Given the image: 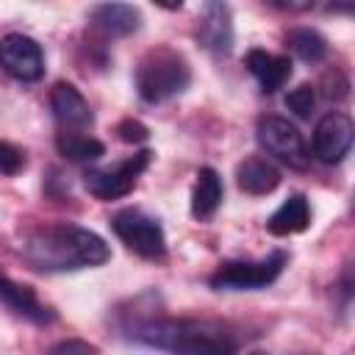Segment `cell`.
Masks as SVG:
<instances>
[{"instance_id": "6da1fadb", "label": "cell", "mask_w": 355, "mask_h": 355, "mask_svg": "<svg viewBox=\"0 0 355 355\" xmlns=\"http://www.w3.org/2000/svg\"><path fill=\"white\" fill-rule=\"evenodd\" d=\"M19 252L28 266H33L36 272H47V275L94 269L111 258V250L103 236H97L89 227L69 225V222L36 225L33 230L22 236Z\"/></svg>"}, {"instance_id": "7a4b0ae2", "label": "cell", "mask_w": 355, "mask_h": 355, "mask_svg": "<svg viewBox=\"0 0 355 355\" xmlns=\"http://www.w3.org/2000/svg\"><path fill=\"white\" fill-rule=\"evenodd\" d=\"M122 330L133 341L166 349L172 355H236V338L211 319L136 313L122 324Z\"/></svg>"}, {"instance_id": "3957f363", "label": "cell", "mask_w": 355, "mask_h": 355, "mask_svg": "<svg viewBox=\"0 0 355 355\" xmlns=\"http://www.w3.org/2000/svg\"><path fill=\"white\" fill-rule=\"evenodd\" d=\"M136 92L144 103H166L178 94H183L191 83V67L183 53L175 47H153L147 50L136 64Z\"/></svg>"}, {"instance_id": "277c9868", "label": "cell", "mask_w": 355, "mask_h": 355, "mask_svg": "<svg viewBox=\"0 0 355 355\" xmlns=\"http://www.w3.org/2000/svg\"><path fill=\"white\" fill-rule=\"evenodd\" d=\"M286 261L288 255L283 250H275L258 261H225L211 272L208 286L216 291H258L280 277Z\"/></svg>"}, {"instance_id": "5b68a950", "label": "cell", "mask_w": 355, "mask_h": 355, "mask_svg": "<svg viewBox=\"0 0 355 355\" xmlns=\"http://www.w3.org/2000/svg\"><path fill=\"white\" fill-rule=\"evenodd\" d=\"M114 236L139 258L161 261L166 255V236L155 216H150L141 208H122L111 216Z\"/></svg>"}, {"instance_id": "8992f818", "label": "cell", "mask_w": 355, "mask_h": 355, "mask_svg": "<svg viewBox=\"0 0 355 355\" xmlns=\"http://www.w3.org/2000/svg\"><path fill=\"white\" fill-rule=\"evenodd\" d=\"M153 153L150 150H139L133 155H128L125 161L114 164V166H97V169H86L83 172V186L94 200L111 202V200H122L133 191V186L139 183L141 172L150 166Z\"/></svg>"}, {"instance_id": "52a82bcc", "label": "cell", "mask_w": 355, "mask_h": 355, "mask_svg": "<svg viewBox=\"0 0 355 355\" xmlns=\"http://www.w3.org/2000/svg\"><path fill=\"white\" fill-rule=\"evenodd\" d=\"M255 136H258V144L272 158H277L280 164H288L294 169H305L308 166L311 155H308L305 139H302V133L297 130L294 122H288L283 116H275V114H266V116L258 119Z\"/></svg>"}, {"instance_id": "ba28073f", "label": "cell", "mask_w": 355, "mask_h": 355, "mask_svg": "<svg viewBox=\"0 0 355 355\" xmlns=\"http://www.w3.org/2000/svg\"><path fill=\"white\" fill-rule=\"evenodd\" d=\"M0 69L19 83H36L44 75V50L28 33H6L0 39Z\"/></svg>"}, {"instance_id": "9c48e42d", "label": "cell", "mask_w": 355, "mask_h": 355, "mask_svg": "<svg viewBox=\"0 0 355 355\" xmlns=\"http://www.w3.org/2000/svg\"><path fill=\"white\" fill-rule=\"evenodd\" d=\"M352 139H355V125H352L349 114L327 111L313 128L311 147L322 164H341L347 158V153L352 150Z\"/></svg>"}, {"instance_id": "30bf717a", "label": "cell", "mask_w": 355, "mask_h": 355, "mask_svg": "<svg viewBox=\"0 0 355 355\" xmlns=\"http://www.w3.org/2000/svg\"><path fill=\"white\" fill-rule=\"evenodd\" d=\"M50 111L64 133H83L94 122V114L86 103V97L69 80H58L50 89Z\"/></svg>"}, {"instance_id": "8fae6325", "label": "cell", "mask_w": 355, "mask_h": 355, "mask_svg": "<svg viewBox=\"0 0 355 355\" xmlns=\"http://www.w3.org/2000/svg\"><path fill=\"white\" fill-rule=\"evenodd\" d=\"M197 42L211 53H230L233 47V17L225 3H205L194 28Z\"/></svg>"}, {"instance_id": "7c38bea8", "label": "cell", "mask_w": 355, "mask_h": 355, "mask_svg": "<svg viewBox=\"0 0 355 355\" xmlns=\"http://www.w3.org/2000/svg\"><path fill=\"white\" fill-rule=\"evenodd\" d=\"M89 25L103 39H122L139 31L141 11L130 3H100L89 11Z\"/></svg>"}, {"instance_id": "4fadbf2b", "label": "cell", "mask_w": 355, "mask_h": 355, "mask_svg": "<svg viewBox=\"0 0 355 355\" xmlns=\"http://www.w3.org/2000/svg\"><path fill=\"white\" fill-rule=\"evenodd\" d=\"M244 64L250 69V75L258 80L263 94H275L277 89H283L291 78V58L288 55H277L261 47H252L244 55Z\"/></svg>"}, {"instance_id": "5bb4252c", "label": "cell", "mask_w": 355, "mask_h": 355, "mask_svg": "<svg viewBox=\"0 0 355 355\" xmlns=\"http://www.w3.org/2000/svg\"><path fill=\"white\" fill-rule=\"evenodd\" d=\"M0 300L17 313V316H25L28 322L33 324H50L55 319V313L36 297V291L25 283H17L11 280L3 269H0Z\"/></svg>"}, {"instance_id": "9a60e30c", "label": "cell", "mask_w": 355, "mask_h": 355, "mask_svg": "<svg viewBox=\"0 0 355 355\" xmlns=\"http://www.w3.org/2000/svg\"><path fill=\"white\" fill-rule=\"evenodd\" d=\"M236 183L244 194L261 197V194H269L280 186V169L272 161H266L261 155H252V158H244L236 166Z\"/></svg>"}, {"instance_id": "2e32d148", "label": "cell", "mask_w": 355, "mask_h": 355, "mask_svg": "<svg viewBox=\"0 0 355 355\" xmlns=\"http://www.w3.org/2000/svg\"><path fill=\"white\" fill-rule=\"evenodd\" d=\"M308 225H311V202L305 194L286 197L277 205V211L266 219V230L272 236H294V233L308 230Z\"/></svg>"}, {"instance_id": "e0dca14e", "label": "cell", "mask_w": 355, "mask_h": 355, "mask_svg": "<svg viewBox=\"0 0 355 355\" xmlns=\"http://www.w3.org/2000/svg\"><path fill=\"white\" fill-rule=\"evenodd\" d=\"M222 194H225V186H222L219 172L214 166H200L194 186H191V216L200 222L211 219L222 202Z\"/></svg>"}, {"instance_id": "ac0fdd59", "label": "cell", "mask_w": 355, "mask_h": 355, "mask_svg": "<svg viewBox=\"0 0 355 355\" xmlns=\"http://www.w3.org/2000/svg\"><path fill=\"white\" fill-rule=\"evenodd\" d=\"M55 150L69 158V161H97L100 155H105V144L89 133H58L55 136Z\"/></svg>"}, {"instance_id": "d6986e66", "label": "cell", "mask_w": 355, "mask_h": 355, "mask_svg": "<svg viewBox=\"0 0 355 355\" xmlns=\"http://www.w3.org/2000/svg\"><path fill=\"white\" fill-rule=\"evenodd\" d=\"M286 44L297 58L308 64H319L327 55V39L313 28H291L286 33Z\"/></svg>"}, {"instance_id": "ffe728a7", "label": "cell", "mask_w": 355, "mask_h": 355, "mask_svg": "<svg viewBox=\"0 0 355 355\" xmlns=\"http://www.w3.org/2000/svg\"><path fill=\"white\" fill-rule=\"evenodd\" d=\"M313 105H316V92H313L311 83H300L297 89H291L286 94V108L291 114H297L300 119H308L311 111H313Z\"/></svg>"}, {"instance_id": "44dd1931", "label": "cell", "mask_w": 355, "mask_h": 355, "mask_svg": "<svg viewBox=\"0 0 355 355\" xmlns=\"http://www.w3.org/2000/svg\"><path fill=\"white\" fill-rule=\"evenodd\" d=\"M28 158H25V150L11 144V141H3L0 139V172L3 175H19L25 169Z\"/></svg>"}, {"instance_id": "7402d4cb", "label": "cell", "mask_w": 355, "mask_h": 355, "mask_svg": "<svg viewBox=\"0 0 355 355\" xmlns=\"http://www.w3.org/2000/svg\"><path fill=\"white\" fill-rule=\"evenodd\" d=\"M44 355H103V352L94 344L83 341V338H61Z\"/></svg>"}, {"instance_id": "603a6c76", "label": "cell", "mask_w": 355, "mask_h": 355, "mask_svg": "<svg viewBox=\"0 0 355 355\" xmlns=\"http://www.w3.org/2000/svg\"><path fill=\"white\" fill-rule=\"evenodd\" d=\"M116 133H119V139L128 141V144H139V141H144V139L150 136L147 125H141L139 119H122V122L116 125Z\"/></svg>"}, {"instance_id": "cb8c5ba5", "label": "cell", "mask_w": 355, "mask_h": 355, "mask_svg": "<svg viewBox=\"0 0 355 355\" xmlns=\"http://www.w3.org/2000/svg\"><path fill=\"white\" fill-rule=\"evenodd\" d=\"M252 355H263V352H252Z\"/></svg>"}]
</instances>
